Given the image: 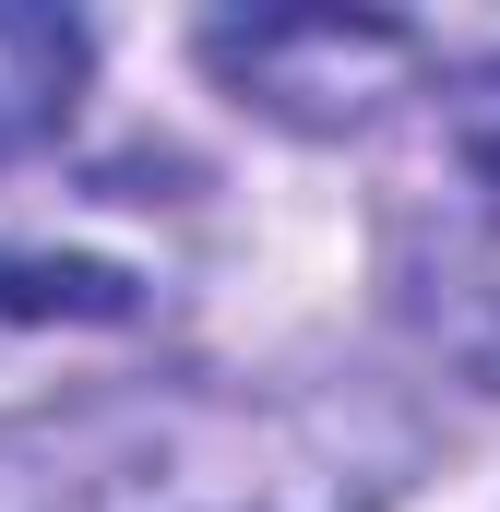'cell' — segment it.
<instances>
[{
    "label": "cell",
    "mask_w": 500,
    "mask_h": 512,
    "mask_svg": "<svg viewBox=\"0 0 500 512\" xmlns=\"http://www.w3.org/2000/svg\"><path fill=\"white\" fill-rule=\"evenodd\" d=\"M393 441L310 393H108L0 441V512H381Z\"/></svg>",
    "instance_id": "1"
},
{
    "label": "cell",
    "mask_w": 500,
    "mask_h": 512,
    "mask_svg": "<svg viewBox=\"0 0 500 512\" xmlns=\"http://www.w3.org/2000/svg\"><path fill=\"white\" fill-rule=\"evenodd\" d=\"M465 155L500 179V72H477V96H465Z\"/></svg>",
    "instance_id": "4"
},
{
    "label": "cell",
    "mask_w": 500,
    "mask_h": 512,
    "mask_svg": "<svg viewBox=\"0 0 500 512\" xmlns=\"http://www.w3.org/2000/svg\"><path fill=\"white\" fill-rule=\"evenodd\" d=\"M84 96V24L72 12H12L0 0V155L48 143Z\"/></svg>",
    "instance_id": "3"
},
{
    "label": "cell",
    "mask_w": 500,
    "mask_h": 512,
    "mask_svg": "<svg viewBox=\"0 0 500 512\" xmlns=\"http://www.w3.org/2000/svg\"><path fill=\"white\" fill-rule=\"evenodd\" d=\"M203 60L262 120L346 131L417 72V24H381V12H262V24H203Z\"/></svg>",
    "instance_id": "2"
}]
</instances>
